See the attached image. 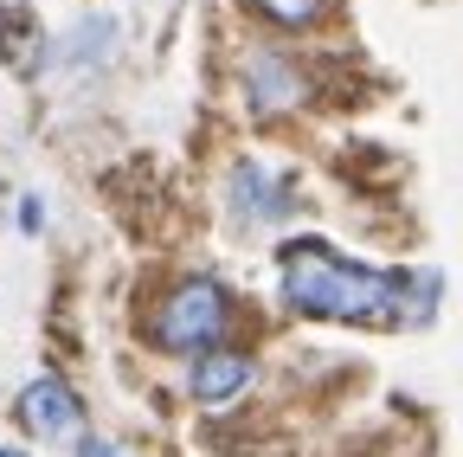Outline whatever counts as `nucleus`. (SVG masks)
Masks as SVG:
<instances>
[{
  "label": "nucleus",
  "mask_w": 463,
  "mask_h": 457,
  "mask_svg": "<svg viewBox=\"0 0 463 457\" xmlns=\"http://www.w3.org/2000/svg\"><path fill=\"white\" fill-rule=\"evenodd\" d=\"M225 328H232V297H225V283H213V277L174 283V290L155 303V322H148L161 355H194V361L219 348Z\"/></svg>",
  "instance_id": "nucleus-2"
},
{
  "label": "nucleus",
  "mask_w": 463,
  "mask_h": 457,
  "mask_svg": "<svg viewBox=\"0 0 463 457\" xmlns=\"http://www.w3.org/2000/svg\"><path fill=\"white\" fill-rule=\"evenodd\" d=\"M283 303L316 322H354V328H405L438 309V271H373L341 258L328 239H289L277 245Z\"/></svg>",
  "instance_id": "nucleus-1"
},
{
  "label": "nucleus",
  "mask_w": 463,
  "mask_h": 457,
  "mask_svg": "<svg viewBox=\"0 0 463 457\" xmlns=\"http://www.w3.org/2000/svg\"><path fill=\"white\" fill-rule=\"evenodd\" d=\"M251 355L245 348H213V355H200L194 361V374H187V386H194V399L200 406H232L245 386H251Z\"/></svg>",
  "instance_id": "nucleus-4"
},
{
  "label": "nucleus",
  "mask_w": 463,
  "mask_h": 457,
  "mask_svg": "<svg viewBox=\"0 0 463 457\" xmlns=\"http://www.w3.org/2000/svg\"><path fill=\"white\" fill-rule=\"evenodd\" d=\"M78 457H123V451H116L109 438H84V444H78Z\"/></svg>",
  "instance_id": "nucleus-8"
},
{
  "label": "nucleus",
  "mask_w": 463,
  "mask_h": 457,
  "mask_svg": "<svg viewBox=\"0 0 463 457\" xmlns=\"http://www.w3.org/2000/svg\"><path fill=\"white\" fill-rule=\"evenodd\" d=\"M245 90H251V109L258 117H270V109H289L303 97V78L289 59H277V52H258V59L245 65Z\"/></svg>",
  "instance_id": "nucleus-5"
},
{
  "label": "nucleus",
  "mask_w": 463,
  "mask_h": 457,
  "mask_svg": "<svg viewBox=\"0 0 463 457\" xmlns=\"http://www.w3.org/2000/svg\"><path fill=\"white\" fill-rule=\"evenodd\" d=\"M0 457H26V451H14V444H0Z\"/></svg>",
  "instance_id": "nucleus-9"
},
{
  "label": "nucleus",
  "mask_w": 463,
  "mask_h": 457,
  "mask_svg": "<svg viewBox=\"0 0 463 457\" xmlns=\"http://www.w3.org/2000/svg\"><path fill=\"white\" fill-rule=\"evenodd\" d=\"M20 419H26V432H39V438H65V432H78L84 406H78V393L58 380V374H39V380H26V393H20Z\"/></svg>",
  "instance_id": "nucleus-3"
},
{
  "label": "nucleus",
  "mask_w": 463,
  "mask_h": 457,
  "mask_svg": "<svg viewBox=\"0 0 463 457\" xmlns=\"http://www.w3.org/2000/svg\"><path fill=\"white\" fill-rule=\"evenodd\" d=\"M251 7H258L264 20H277V26H309L328 0H251Z\"/></svg>",
  "instance_id": "nucleus-7"
},
{
  "label": "nucleus",
  "mask_w": 463,
  "mask_h": 457,
  "mask_svg": "<svg viewBox=\"0 0 463 457\" xmlns=\"http://www.w3.org/2000/svg\"><path fill=\"white\" fill-rule=\"evenodd\" d=\"M232 206H239L245 219H283L297 200H289V187L270 181L258 161H245V167H232Z\"/></svg>",
  "instance_id": "nucleus-6"
}]
</instances>
